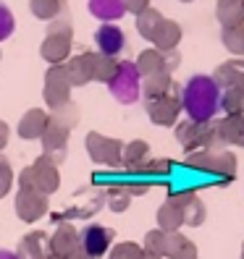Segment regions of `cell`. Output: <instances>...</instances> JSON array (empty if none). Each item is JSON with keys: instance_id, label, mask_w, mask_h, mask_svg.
Returning <instances> with one entry per match:
<instances>
[{"instance_id": "obj_45", "label": "cell", "mask_w": 244, "mask_h": 259, "mask_svg": "<svg viewBox=\"0 0 244 259\" xmlns=\"http://www.w3.org/2000/svg\"><path fill=\"white\" fill-rule=\"evenodd\" d=\"M142 259H160V256H152V254H142Z\"/></svg>"}, {"instance_id": "obj_49", "label": "cell", "mask_w": 244, "mask_h": 259, "mask_svg": "<svg viewBox=\"0 0 244 259\" xmlns=\"http://www.w3.org/2000/svg\"><path fill=\"white\" fill-rule=\"evenodd\" d=\"M241 3H244V0H241Z\"/></svg>"}, {"instance_id": "obj_34", "label": "cell", "mask_w": 244, "mask_h": 259, "mask_svg": "<svg viewBox=\"0 0 244 259\" xmlns=\"http://www.w3.org/2000/svg\"><path fill=\"white\" fill-rule=\"evenodd\" d=\"M142 246L140 243H134V241H124V243H118V246L111 249V256L108 259H142Z\"/></svg>"}, {"instance_id": "obj_17", "label": "cell", "mask_w": 244, "mask_h": 259, "mask_svg": "<svg viewBox=\"0 0 244 259\" xmlns=\"http://www.w3.org/2000/svg\"><path fill=\"white\" fill-rule=\"evenodd\" d=\"M184 225V215H181V207L176 202V196L171 194L158 209V231L163 233H176L179 228Z\"/></svg>"}, {"instance_id": "obj_6", "label": "cell", "mask_w": 244, "mask_h": 259, "mask_svg": "<svg viewBox=\"0 0 244 259\" xmlns=\"http://www.w3.org/2000/svg\"><path fill=\"white\" fill-rule=\"evenodd\" d=\"M84 147L89 152V157L100 165H111V167H118L121 165V152H124V144L118 139H111V136H102L97 131H89L87 139H84Z\"/></svg>"}, {"instance_id": "obj_40", "label": "cell", "mask_w": 244, "mask_h": 259, "mask_svg": "<svg viewBox=\"0 0 244 259\" xmlns=\"http://www.w3.org/2000/svg\"><path fill=\"white\" fill-rule=\"evenodd\" d=\"M121 3H124V11L136 13V16H140L145 8H150V0H121Z\"/></svg>"}, {"instance_id": "obj_8", "label": "cell", "mask_w": 244, "mask_h": 259, "mask_svg": "<svg viewBox=\"0 0 244 259\" xmlns=\"http://www.w3.org/2000/svg\"><path fill=\"white\" fill-rule=\"evenodd\" d=\"M179 113H181V87L176 81L171 84L165 97H160L155 102H147V115L158 126H173L179 120Z\"/></svg>"}, {"instance_id": "obj_13", "label": "cell", "mask_w": 244, "mask_h": 259, "mask_svg": "<svg viewBox=\"0 0 244 259\" xmlns=\"http://www.w3.org/2000/svg\"><path fill=\"white\" fill-rule=\"evenodd\" d=\"M68 128H63V126H58V123H53V120H48V126H45V131H42V149H45V157L48 160H53L55 165L58 162H63V157H66V144H68Z\"/></svg>"}, {"instance_id": "obj_26", "label": "cell", "mask_w": 244, "mask_h": 259, "mask_svg": "<svg viewBox=\"0 0 244 259\" xmlns=\"http://www.w3.org/2000/svg\"><path fill=\"white\" fill-rule=\"evenodd\" d=\"M89 13L105 24H111V21H118L126 11L121 0H89Z\"/></svg>"}, {"instance_id": "obj_24", "label": "cell", "mask_w": 244, "mask_h": 259, "mask_svg": "<svg viewBox=\"0 0 244 259\" xmlns=\"http://www.w3.org/2000/svg\"><path fill=\"white\" fill-rule=\"evenodd\" d=\"M147 155H150L147 142H142V139L129 142V144L124 147V152H121V165H126V170L136 173V170H140V167L147 162Z\"/></svg>"}, {"instance_id": "obj_22", "label": "cell", "mask_w": 244, "mask_h": 259, "mask_svg": "<svg viewBox=\"0 0 244 259\" xmlns=\"http://www.w3.org/2000/svg\"><path fill=\"white\" fill-rule=\"evenodd\" d=\"M45 126H48V113L45 110H26V115L19 120V136L21 139H40Z\"/></svg>"}, {"instance_id": "obj_28", "label": "cell", "mask_w": 244, "mask_h": 259, "mask_svg": "<svg viewBox=\"0 0 244 259\" xmlns=\"http://www.w3.org/2000/svg\"><path fill=\"white\" fill-rule=\"evenodd\" d=\"M160 24H163V13L155 11V8H145L140 16H136V32H140L145 39L152 42V37H155Z\"/></svg>"}, {"instance_id": "obj_2", "label": "cell", "mask_w": 244, "mask_h": 259, "mask_svg": "<svg viewBox=\"0 0 244 259\" xmlns=\"http://www.w3.org/2000/svg\"><path fill=\"white\" fill-rule=\"evenodd\" d=\"M71 39H74V29H71V11L63 6L60 13L50 21L48 34H45L40 45V55L53 66H60L71 53Z\"/></svg>"}, {"instance_id": "obj_16", "label": "cell", "mask_w": 244, "mask_h": 259, "mask_svg": "<svg viewBox=\"0 0 244 259\" xmlns=\"http://www.w3.org/2000/svg\"><path fill=\"white\" fill-rule=\"evenodd\" d=\"M63 68L71 87H84L87 81H92V53H82L71 58L68 63H63Z\"/></svg>"}, {"instance_id": "obj_37", "label": "cell", "mask_w": 244, "mask_h": 259, "mask_svg": "<svg viewBox=\"0 0 244 259\" xmlns=\"http://www.w3.org/2000/svg\"><path fill=\"white\" fill-rule=\"evenodd\" d=\"M171 170V160H147L140 170H136V176H165Z\"/></svg>"}, {"instance_id": "obj_21", "label": "cell", "mask_w": 244, "mask_h": 259, "mask_svg": "<svg viewBox=\"0 0 244 259\" xmlns=\"http://www.w3.org/2000/svg\"><path fill=\"white\" fill-rule=\"evenodd\" d=\"M216 126H218L223 144L244 147V115H226V118L216 120Z\"/></svg>"}, {"instance_id": "obj_19", "label": "cell", "mask_w": 244, "mask_h": 259, "mask_svg": "<svg viewBox=\"0 0 244 259\" xmlns=\"http://www.w3.org/2000/svg\"><path fill=\"white\" fill-rule=\"evenodd\" d=\"M45 243H48V233H42V231L26 233L13 254H16V259H42L45 254H48V246H45Z\"/></svg>"}, {"instance_id": "obj_31", "label": "cell", "mask_w": 244, "mask_h": 259, "mask_svg": "<svg viewBox=\"0 0 244 259\" xmlns=\"http://www.w3.org/2000/svg\"><path fill=\"white\" fill-rule=\"evenodd\" d=\"M221 42L228 53L244 55V26H228L221 32Z\"/></svg>"}, {"instance_id": "obj_30", "label": "cell", "mask_w": 244, "mask_h": 259, "mask_svg": "<svg viewBox=\"0 0 244 259\" xmlns=\"http://www.w3.org/2000/svg\"><path fill=\"white\" fill-rule=\"evenodd\" d=\"M105 199H108V207L113 212H124L131 202V194H129L126 184H111L108 189H105Z\"/></svg>"}, {"instance_id": "obj_41", "label": "cell", "mask_w": 244, "mask_h": 259, "mask_svg": "<svg viewBox=\"0 0 244 259\" xmlns=\"http://www.w3.org/2000/svg\"><path fill=\"white\" fill-rule=\"evenodd\" d=\"M173 259H200V256H197V246H194L192 241H187V243H184V249H181Z\"/></svg>"}, {"instance_id": "obj_44", "label": "cell", "mask_w": 244, "mask_h": 259, "mask_svg": "<svg viewBox=\"0 0 244 259\" xmlns=\"http://www.w3.org/2000/svg\"><path fill=\"white\" fill-rule=\"evenodd\" d=\"M0 259H16V254H13V251H6V249H0Z\"/></svg>"}, {"instance_id": "obj_32", "label": "cell", "mask_w": 244, "mask_h": 259, "mask_svg": "<svg viewBox=\"0 0 244 259\" xmlns=\"http://www.w3.org/2000/svg\"><path fill=\"white\" fill-rule=\"evenodd\" d=\"M29 8H32V13L37 19L53 21L60 13V8H63V3H60V0H29Z\"/></svg>"}, {"instance_id": "obj_35", "label": "cell", "mask_w": 244, "mask_h": 259, "mask_svg": "<svg viewBox=\"0 0 244 259\" xmlns=\"http://www.w3.org/2000/svg\"><path fill=\"white\" fill-rule=\"evenodd\" d=\"M163 243H165V233L155 228V231H150V233L145 236V246H142V251L163 259Z\"/></svg>"}, {"instance_id": "obj_43", "label": "cell", "mask_w": 244, "mask_h": 259, "mask_svg": "<svg viewBox=\"0 0 244 259\" xmlns=\"http://www.w3.org/2000/svg\"><path fill=\"white\" fill-rule=\"evenodd\" d=\"M66 259H92V256H87V254H84L82 249H76V251H74L71 256H66Z\"/></svg>"}, {"instance_id": "obj_9", "label": "cell", "mask_w": 244, "mask_h": 259, "mask_svg": "<svg viewBox=\"0 0 244 259\" xmlns=\"http://www.w3.org/2000/svg\"><path fill=\"white\" fill-rule=\"evenodd\" d=\"M136 71H140L142 79L147 76H155V73H171L179 66V53H158V50H145L140 53V58L134 60Z\"/></svg>"}, {"instance_id": "obj_14", "label": "cell", "mask_w": 244, "mask_h": 259, "mask_svg": "<svg viewBox=\"0 0 244 259\" xmlns=\"http://www.w3.org/2000/svg\"><path fill=\"white\" fill-rule=\"evenodd\" d=\"M95 42H97V53L100 55H108V58H116L126 45V37L121 32V26H113V24H102L97 32H95Z\"/></svg>"}, {"instance_id": "obj_36", "label": "cell", "mask_w": 244, "mask_h": 259, "mask_svg": "<svg viewBox=\"0 0 244 259\" xmlns=\"http://www.w3.org/2000/svg\"><path fill=\"white\" fill-rule=\"evenodd\" d=\"M189 238L187 236H181L179 231L176 233H165V243H163V259H173L181 249H184V243Z\"/></svg>"}, {"instance_id": "obj_38", "label": "cell", "mask_w": 244, "mask_h": 259, "mask_svg": "<svg viewBox=\"0 0 244 259\" xmlns=\"http://www.w3.org/2000/svg\"><path fill=\"white\" fill-rule=\"evenodd\" d=\"M13 186V170H11V162L6 160V155H0V199L11 191Z\"/></svg>"}, {"instance_id": "obj_23", "label": "cell", "mask_w": 244, "mask_h": 259, "mask_svg": "<svg viewBox=\"0 0 244 259\" xmlns=\"http://www.w3.org/2000/svg\"><path fill=\"white\" fill-rule=\"evenodd\" d=\"M216 16L223 29L228 26H244V3L241 0H218Z\"/></svg>"}, {"instance_id": "obj_39", "label": "cell", "mask_w": 244, "mask_h": 259, "mask_svg": "<svg viewBox=\"0 0 244 259\" xmlns=\"http://www.w3.org/2000/svg\"><path fill=\"white\" fill-rule=\"evenodd\" d=\"M13 26H16V21H13V13L0 3V42L8 39L13 34Z\"/></svg>"}, {"instance_id": "obj_47", "label": "cell", "mask_w": 244, "mask_h": 259, "mask_svg": "<svg viewBox=\"0 0 244 259\" xmlns=\"http://www.w3.org/2000/svg\"><path fill=\"white\" fill-rule=\"evenodd\" d=\"M181 3H192V0H181Z\"/></svg>"}, {"instance_id": "obj_5", "label": "cell", "mask_w": 244, "mask_h": 259, "mask_svg": "<svg viewBox=\"0 0 244 259\" xmlns=\"http://www.w3.org/2000/svg\"><path fill=\"white\" fill-rule=\"evenodd\" d=\"M108 89H111V95L124 105H131V102L140 100L142 76H140V71H136V66L131 60H118L113 79L108 81Z\"/></svg>"}, {"instance_id": "obj_25", "label": "cell", "mask_w": 244, "mask_h": 259, "mask_svg": "<svg viewBox=\"0 0 244 259\" xmlns=\"http://www.w3.org/2000/svg\"><path fill=\"white\" fill-rule=\"evenodd\" d=\"M173 79H171V73H155V76H147V79L142 81V92L147 102H155L160 97L168 95V89H171Z\"/></svg>"}, {"instance_id": "obj_20", "label": "cell", "mask_w": 244, "mask_h": 259, "mask_svg": "<svg viewBox=\"0 0 244 259\" xmlns=\"http://www.w3.org/2000/svg\"><path fill=\"white\" fill-rule=\"evenodd\" d=\"M152 42H155V50L158 53H173L176 45L181 42V26L171 19H163V24L158 26L155 37H152Z\"/></svg>"}, {"instance_id": "obj_48", "label": "cell", "mask_w": 244, "mask_h": 259, "mask_svg": "<svg viewBox=\"0 0 244 259\" xmlns=\"http://www.w3.org/2000/svg\"><path fill=\"white\" fill-rule=\"evenodd\" d=\"M241 259H244V246H241Z\"/></svg>"}, {"instance_id": "obj_11", "label": "cell", "mask_w": 244, "mask_h": 259, "mask_svg": "<svg viewBox=\"0 0 244 259\" xmlns=\"http://www.w3.org/2000/svg\"><path fill=\"white\" fill-rule=\"evenodd\" d=\"M16 215L24 223H34L42 215H48V196L34 189H19L16 194Z\"/></svg>"}, {"instance_id": "obj_33", "label": "cell", "mask_w": 244, "mask_h": 259, "mask_svg": "<svg viewBox=\"0 0 244 259\" xmlns=\"http://www.w3.org/2000/svg\"><path fill=\"white\" fill-rule=\"evenodd\" d=\"M48 120H53V123H58V126H63V128L71 131V128L76 126V120H79V110H76L74 102H68V105H63V108L53 110V115H50Z\"/></svg>"}, {"instance_id": "obj_27", "label": "cell", "mask_w": 244, "mask_h": 259, "mask_svg": "<svg viewBox=\"0 0 244 259\" xmlns=\"http://www.w3.org/2000/svg\"><path fill=\"white\" fill-rule=\"evenodd\" d=\"M221 110H226V115H244V87L221 89Z\"/></svg>"}, {"instance_id": "obj_42", "label": "cell", "mask_w": 244, "mask_h": 259, "mask_svg": "<svg viewBox=\"0 0 244 259\" xmlns=\"http://www.w3.org/2000/svg\"><path fill=\"white\" fill-rule=\"evenodd\" d=\"M8 136H11L8 123H6V120H0V149H6V144H8Z\"/></svg>"}, {"instance_id": "obj_3", "label": "cell", "mask_w": 244, "mask_h": 259, "mask_svg": "<svg viewBox=\"0 0 244 259\" xmlns=\"http://www.w3.org/2000/svg\"><path fill=\"white\" fill-rule=\"evenodd\" d=\"M19 186L24 189H34L45 196H50L58 191L60 186V176H58V165L53 160H48L45 155H40L29 167H24L19 176Z\"/></svg>"}, {"instance_id": "obj_15", "label": "cell", "mask_w": 244, "mask_h": 259, "mask_svg": "<svg viewBox=\"0 0 244 259\" xmlns=\"http://www.w3.org/2000/svg\"><path fill=\"white\" fill-rule=\"evenodd\" d=\"M213 84L218 89H226V87H244V60L241 58H231L221 63L216 68V73L210 76Z\"/></svg>"}, {"instance_id": "obj_4", "label": "cell", "mask_w": 244, "mask_h": 259, "mask_svg": "<svg viewBox=\"0 0 244 259\" xmlns=\"http://www.w3.org/2000/svg\"><path fill=\"white\" fill-rule=\"evenodd\" d=\"M187 165L189 167H197V170H205V173H218L223 178V184L234 181L236 176V155L228 149H197V152H189L187 155Z\"/></svg>"}, {"instance_id": "obj_29", "label": "cell", "mask_w": 244, "mask_h": 259, "mask_svg": "<svg viewBox=\"0 0 244 259\" xmlns=\"http://www.w3.org/2000/svg\"><path fill=\"white\" fill-rule=\"evenodd\" d=\"M116 66H118L116 58L92 53V81H105L108 84L113 79V73H116Z\"/></svg>"}, {"instance_id": "obj_7", "label": "cell", "mask_w": 244, "mask_h": 259, "mask_svg": "<svg viewBox=\"0 0 244 259\" xmlns=\"http://www.w3.org/2000/svg\"><path fill=\"white\" fill-rule=\"evenodd\" d=\"M45 102H48L50 110H58L63 105L71 102V84H68V76H66V68L63 63L60 66H53L45 73Z\"/></svg>"}, {"instance_id": "obj_10", "label": "cell", "mask_w": 244, "mask_h": 259, "mask_svg": "<svg viewBox=\"0 0 244 259\" xmlns=\"http://www.w3.org/2000/svg\"><path fill=\"white\" fill-rule=\"evenodd\" d=\"M113 228H105V225H87L84 231L79 233V249L87 256H105L111 249V241H113Z\"/></svg>"}, {"instance_id": "obj_12", "label": "cell", "mask_w": 244, "mask_h": 259, "mask_svg": "<svg viewBox=\"0 0 244 259\" xmlns=\"http://www.w3.org/2000/svg\"><path fill=\"white\" fill-rule=\"evenodd\" d=\"M79 249V231L71 223H58L55 233L48 241V254L53 259H66Z\"/></svg>"}, {"instance_id": "obj_18", "label": "cell", "mask_w": 244, "mask_h": 259, "mask_svg": "<svg viewBox=\"0 0 244 259\" xmlns=\"http://www.w3.org/2000/svg\"><path fill=\"white\" fill-rule=\"evenodd\" d=\"M176 202L181 207V215H184V225H202L205 223V204L197 194H173Z\"/></svg>"}, {"instance_id": "obj_46", "label": "cell", "mask_w": 244, "mask_h": 259, "mask_svg": "<svg viewBox=\"0 0 244 259\" xmlns=\"http://www.w3.org/2000/svg\"><path fill=\"white\" fill-rule=\"evenodd\" d=\"M42 259H53V256H50V254H45V256H42Z\"/></svg>"}, {"instance_id": "obj_1", "label": "cell", "mask_w": 244, "mask_h": 259, "mask_svg": "<svg viewBox=\"0 0 244 259\" xmlns=\"http://www.w3.org/2000/svg\"><path fill=\"white\" fill-rule=\"evenodd\" d=\"M181 110L189 113L194 123H207L221 110V89L210 76H192L187 87H181Z\"/></svg>"}]
</instances>
